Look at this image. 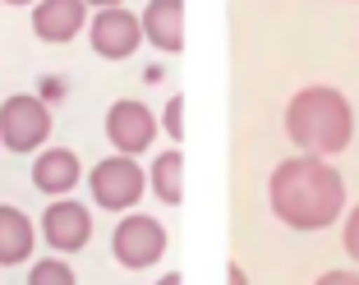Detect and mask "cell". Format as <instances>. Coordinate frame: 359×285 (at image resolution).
<instances>
[{
	"mask_svg": "<svg viewBox=\"0 0 359 285\" xmlns=\"http://www.w3.org/2000/svg\"><path fill=\"white\" fill-rule=\"evenodd\" d=\"M267 198L290 230H327L346 211V184L323 157L304 152V157H290L272 170Z\"/></svg>",
	"mask_w": 359,
	"mask_h": 285,
	"instance_id": "6da1fadb",
	"label": "cell"
},
{
	"mask_svg": "<svg viewBox=\"0 0 359 285\" xmlns=\"http://www.w3.org/2000/svg\"><path fill=\"white\" fill-rule=\"evenodd\" d=\"M285 134L309 157H337L355 138L350 102L337 88H304V92H295V102L285 106Z\"/></svg>",
	"mask_w": 359,
	"mask_h": 285,
	"instance_id": "7a4b0ae2",
	"label": "cell"
},
{
	"mask_svg": "<svg viewBox=\"0 0 359 285\" xmlns=\"http://www.w3.org/2000/svg\"><path fill=\"white\" fill-rule=\"evenodd\" d=\"M51 134V111L37 97H10L0 106V143L10 152H32Z\"/></svg>",
	"mask_w": 359,
	"mask_h": 285,
	"instance_id": "3957f363",
	"label": "cell"
},
{
	"mask_svg": "<svg viewBox=\"0 0 359 285\" xmlns=\"http://www.w3.org/2000/svg\"><path fill=\"white\" fill-rule=\"evenodd\" d=\"M93 198L97 207L106 211H125L143 198V170L134 166V157H111V161H97L93 166Z\"/></svg>",
	"mask_w": 359,
	"mask_h": 285,
	"instance_id": "277c9868",
	"label": "cell"
},
{
	"mask_svg": "<svg viewBox=\"0 0 359 285\" xmlns=\"http://www.w3.org/2000/svg\"><path fill=\"white\" fill-rule=\"evenodd\" d=\"M111 249H116L120 267L138 272V267H152L161 253H166V230H161V221H152V216H129V221L116 225Z\"/></svg>",
	"mask_w": 359,
	"mask_h": 285,
	"instance_id": "5b68a950",
	"label": "cell"
},
{
	"mask_svg": "<svg viewBox=\"0 0 359 285\" xmlns=\"http://www.w3.org/2000/svg\"><path fill=\"white\" fill-rule=\"evenodd\" d=\"M106 138L120 157H134V152H148L152 138H157V120H152L148 106L138 102H116L111 116H106Z\"/></svg>",
	"mask_w": 359,
	"mask_h": 285,
	"instance_id": "8992f818",
	"label": "cell"
},
{
	"mask_svg": "<svg viewBox=\"0 0 359 285\" xmlns=\"http://www.w3.org/2000/svg\"><path fill=\"white\" fill-rule=\"evenodd\" d=\"M88 37H93V51L102 55V60H125V55H134L138 42H143V19L116 5V10L97 14Z\"/></svg>",
	"mask_w": 359,
	"mask_h": 285,
	"instance_id": "52a82bcc",
	"label": "cell"
},
{
	"mask_svg": "<svg viewBox=\"0 0 359 285\" xmlns=\"http://www.w3.org/2000/svg\"><path fill=\"white\" fill-rule=\"evenodd\" d=\"M42 230H46L55 253H79V249L93 239V216H88V207H79V202H51L46 216H42Z\"/></svg>",
	"mask_w": 359,
	"mask_h": 285,
	"instance_id": "ba28073f",
	"label": "cell"
},
{
	"mask_svg": "<svg viewBox=\"0 0 359 285\" xmlns=\"http://www.w3.org/2000/svg\"><path fill=\"white\" fill-rule=\"evenodd\" d=\"M88 0H42L32 10V32L42 42H69L74 32H83Z\"/></svg>",
	"mask_w": 359,
	"mask_h": 285,
	"instance_id": "9c48e42d",
	"label": "cell"
},
{
	"mask_svg": "<svg viewBox=\"0 0 359 285\" xmlns=\"http://www.w3.org/2000/svg\"><path fill=\"white\" fill-rule=\"evenodd\" d=\"M143 37L161 51H184V0H152L143 10Z\"/></svg>",
	"mask_w": 359,
	"mask_h": 285,
	"instance_id": "30bf717a",
	"label": "cell"
},
{
	"mask_svg": "<svg viewBox=\"0 0 359 285\" xmlns=\"http://www.w3.org/2000/svg\"><path fill=\"white\" fill-rule=\"evenodd\" d=\"M79 180H83V175H79V157L69 148H51V152H42V157L32 161V184L42 193H69Z\"/></svg>",
	"mask_w": 359,
	"mask_h": 285,
	"instance_id": "8fae6325",
	"label": "cell"
},
{
	"mask_svg": "<svg viewBox=\"0 0 359 285\" xmlns=\"http://www.w3.org/2000/svg\"><path fill=\"white\" fill-rule=\"evenodd\" d=\"M32 253V221L19 207H0V267H19Z\"/></svg>",
	"mask_w": 359,
	"mask_h": 285,
	"instance_id": "7c38bea8",
	"label": "cell"
},
{
	"mask_svg": "<svg viewBox=\"0 0 359 285\" xmlns=\"http://www.w3.org/2000/svg\"><path fill=\"white\" fill-rule=\"evenodd\" d=\"M152 189H157L161 202H184V157L180 152H161L157 166H152Z\"/></svg>",
	"mask_w": 359,
	"mask_h": 285,
	"instance_id": "4fadbf2b",
	"label": "cell"
},
{
	"mask_svg": "<svg viewBox=\"0 0 359 285\" xmlns=\"http://www.w3.org/2000/svg\"><path fill=\"white\" fill-rule=\"evenodd\" d=\"M28 285H74V272H69V263H37L28 272Z\"/></svg>",
	"mask_w": 359,
	"mask_h": 285,
	"instance_id": "5bb4252c",
	"label": "cell"
},
{
	"mask_svg": "<svg viewBox=\"0 0 359 285\" xmlns=\"http://www.w3.org/2000/svg\"><path fill=\"white\" fill-rule=\"evenodd\" d=\"M166 129H170V138H184V97L166 102Z\"/></svg>",
	"mask_w": 359,
	"mask_h": 285,
	"instance_id": "9a60e30c",
	"label": "cell"
},
{
	"mask_svg": "<svg viewBox=\"0 0 359 285\" xmlns=\"http://www.w3.org/2000/svg\"><path fill=\"white\" fill-rule=\"evenodd\" d=\"M346 253H350V258L359 263V207H355V211L346 216Z\"/></svg>",
	"mask_w": 359,
	"mask_h": 285,
	"instance_id": "2e32d148",
	"label": "cell"
},
{
	"mask_svg": "<svg viewBox=\"0 0 359 285\" xmlns=\"http://www.w3.org/2000/svg\"><path fill=\"white\" fill-rule=\"evenodd\" d=\"M313 285H359V276H350V272H327V276H318Z\"/></svg>",
	"mask_w": 359,
	"mask_h": 285,
	"instance_id": "e0dca14e",
	"label": "cell"
},
{
	"mask_svg": "<svg viewBox=\"0 0 359 285\" xmlns=\"http://www.w3.org/2000/svg\"><path fill=\"white\" fill-rule=\"evenodd\" d=\"M226 281H231V285H249V276L240 272V263H231V267H226Z\"/></svg>",
	"mask_w": 359,
	"mask_h": 285,
	"instance_id": "ac0fdd59",
	"label": "cell"
},
{
	"mask_svg": "<svg viewBox=\"0 0 359 285\" xmlns=\"http://www.w3.org/2000/svg\"><path fill=\"white\" fill-rule=\"evenodd\" d=\"M157 285H184V276H180V272H166V276H161Z\"/></svg>",
	"mask_w": 359,
	"mask_h": 285,
	"instance_id": "d6986e66",
	"label": "cell"
},
{
	"mask_svg": "<svg viewBox=\"0 0 359 285\" xmlns=\"http://www.w3.org/2000/svg\"><path fill=\"white\" fill-rule=\"evenodd\" d=\"M88 5H102V10H116L120 0H88Z\"/></svg>",
	"mask_w": 359,
	"mask_h": 285,
	"instance_id": "ffe728a7",
	"label": "cell"
},
{
	"mask_svg": "<svg viewBox=\"0 0 359 285\" xmlns=\"http://www.w3.org/2000/svg\"><path fill=\"white\" fill-rule=\"evenodd\" d=\"M10 5H28V0H10Z\"/></svg>",
	"mask_w": 359,
	"mask_h": 285,
	"instance_id": "44dd1931",
	"label": "cell"
}]
</instances>
